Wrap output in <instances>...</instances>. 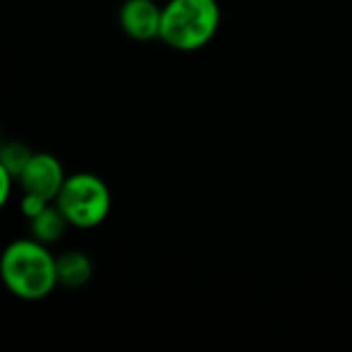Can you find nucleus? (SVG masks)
<instances>
[{"label": "nucleus", "mask_w": 352, "mask_h": 352, "mask_svg": "<svg viewBox=\"0 0 352 352\" xmlns=\"http://www.w3.org/2000/svg\"><path fill=\"white\" fill-rule=\"evenodd\" d=\"M0 274L6 289L19 299L37 301L58 287L56 258L37 239L12 241L0 260Z\"/></svg>", "instance_id": "nucleus-1"}, {"label": "nucleus", "mask_w": 352, "mask_h": 352, "mask_svg": "<svg viewBox=\"0 0 352 352\" xmlns=\"http://www.w3.org/2000/svg\"><path fill=\"white\" fill-rule=\"evenodd\" d=\"M68 225H70L68 219L64 217V212L56 204V206H47L43 212H39L35 219H31L29 221V231H31L33 239L47 245V243H56L64 235Z\"/></svg>", "instance_id": "nucleus-7"}, {"label": "nucleus", "mask_w": 352, "mask_h": 352, "mask_svg": "<svg viewBox=\"0 0 352 352\" xmlns=\"http://www.w3.org/2000/svg\"><path fill=\"white\" fill-rule=\"evenodd\" d=\"M56 204L72 227L93 229L107 219L111 194L101 177L93 173H74L66 177Z\"/></svg>", "instance_id": "nucleus-3"}, {"label": "nucleus", "mask_w": 352, "mask_h": 352, "mask_svg": "<svg viewBox=\"0 0 352 352\" xmlns=\"http://www.w3.org/2000/svg\"><path fill=\"white\" fill-rule=\"evenodd\" d=\"M58 270V285L66 289H80L93 276V264L87 254L82 252H66L56 258Z\"/></svg>", "instance_id": "nucleus-6"}, {"label": "nucleus", "mask_w": 352, "mask_h": 352, "mask_svg": "<svg viewBox=\"0 0 352 352\" xmlns=\"http://www.w3.org/2000/svg\"><path fill=\"white\" fill-rule=\"evenodd\" d=\"M31 157H33V153L23 142H19V140L4 142L0 148V167L10 171L19 179L21 171L25 169V165L29 163Z\"/></svg>", "instance_id": "nucleus-8"}, {"label": "nucleus", "mask_w": 352, "mask_h": 352, "mask_svg": "<svg viewBox=\"0 0 352 352\" xmlns=\"http://www.w3.org/2000/svg\"><path fill=\"white\" fill-rule=\"evenodd\" d=\"M16 182L21 184L23 192L41 196L52 202L58 198V194L66 182V175H64L62 163L54 155L33 153V157L21 171Z\"/></svg>", "instance_id": "nucleus-4"}, {"label": "nucleus", "mask_w": 352, "mask_h": 352, "mask_svg": "<svg viewBox=\"0 0 352 352\" xmlns=\"http://www.w3.org/2000/svg\"><path fill=\"white\" fill-rule=\"evenodd\" d=\"M221 27L219 0H169L163 6L161 37L179 52L208 45Z\"/></svg>", "instance_id": "nucleus-2"}, {"label": "nucleus", "mask_w": 352, "mask_h": 352, "mask_svg": "<svg viewBox=\"0 0 352 352\" xmlns=\"http://www.w3.org/2000/svg\"><path fill=\"white\" fill-rule=\"evenodd\" d=\"M161 21L163 8L155 0H126L120 8V25L136 41L161 37Z\"/></svg>", "instance_id": "nucleus-5"}, {"label": "nucleus", "mask_w": 352, "mask_h": 352, "mask_svg": "<svg viewBox=\"0 0 352 352\" xmlns=\"http://www.w3.org/2000/svg\"><path fill=\"white\" fill-rule=\"evenodd\" d=\"M47 206H50V200H45V198H41V196H35V194H27V192H25V196H23V200H21V212H23L29 221L35 219L39 212H43Z\"/></svg>", "instance_id": "nucleus-9"}]
</instances>
